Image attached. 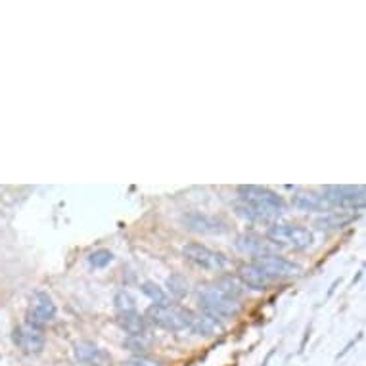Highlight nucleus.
<instances>
[{
  "label": "nucleus",
  "instance_id": "4",
  "mask_svg": "<svg viewBox=\"0 0 366 366\" xmlns=\"http://www.w3.org/2000/svg\"><path fill=\"white\" fill-rule=\"evenodd\" d=\"M182 255L190 261V263H194L196 266H200V269H205V271H211V273H221V271H225L226 266H228V261H226L225 255H221L218 251L209 250L207 246H202V244H186L184 248H182Z\"/></svg>",
  "mask_w": 366,
  "mask_h": 366
},
{
  "label": "nucleus",
  "instance_id": "22",
  "mask_svg": "<svg viewBox=\"0 0 366 366\" xmlns=\"http://www.w3.org/2000/svg\"><path fill=\"white\" fill-rule=\"evenodd\" d=\"M215 284H217V288H221L225 294L234 297V299H238V297L241 296V292H244L240 282L236 280V278H232V276H225V278H221V280L215 282Z\"/></svg>",
  "mask_w": 366,
  "mask_h": 366
},
{
  "label": "nucleus",
  "instance_id": "18",
  "mask_svg": "<svg viewBox=\"0 0 366 366\" xmlns=\"http://www.w3.org/2000/svg\"><path fill=\"white\" fill-rule=\"evenodd\" d=\"M196 334L200 335H213L218 330V320H213L209 317H192L190 319V326Z\"/></svg>",
  "mask_w": 366,
  "mask_h": 366
},
{
  "label": "nucleus",
  "instance_id": "16",
  "mask_svg": "<svg viewBox=\"0 0 366 366\" xmlns=\"http://www.w3.org/2000/svg\"><path fill=\"white\" fill-rule=\"evenodd\" d=\"M119 326L129 335L146 334V320L138 312H129V315H119Z\"/></svg>",
  "mask_w": 366,
  "mask_h": 366
},
{
  "label": "nucleus",
  "instance_id": "23",
  "mask_svg": "<svg viewBox=\"0 0 366 366\" xmlns=\"http://www.w3.org/2000/svg\"><path fill=\"white\" fill-rule=\"evenodd\" d=\"M111 261H113V253L109 250H96L88 255V263H90V266H94V269H104V266H108Z\"/></svg>",
  "mask_w": 366,
  "mask_h": 366
},
{
  "label": "nucleus",
  "instance_id": "24",
  "mask_svg": "<svg viewBox=\"0 0 366 366\" xmlns=\"http://www.w3.org/2000/svg\"><path fill=\"white\" fill-rule=\"evenodd\" d=\"M127 347H131L133 351H142V349H146L150 345V340L146 337V334H142V335H131L129 340L125 342Z\"/></svg>",
  "mask_w": 366,
  "mask_h": 366
},
{
  "label": "nucleus",
  "instance_id": "12",
  "mask_svg": "<svg viewBox=\"0 0 366 366\" xmlns=\"http://www.w3.org/2000/svg\"><path fill=\"white\" fill-rule=\"evenodd\" d=\"M184 225H186L188 230H194V232H202V234H223L226 232L225 223H221L217 218L207 217V215H202V213H190V215H184Z\"/></svg>",
  "mask_w": 366,
  "mask_h": 366
},
{
  "label": "nucleus",
  "instance_id": "2",
  "mask_svg": "<svg viewBox=\"0 0 366 366\" xmlns=\"http://www.w3.org/2000/svg\"><path fill=\"white\" fill-rule=\"evenodd\" d=\"M266 240L276 248L289 250H307L311 248L315 236L309 228L297 225H273L266 230Z\"/></svg>",
  "mask_w": 366,
  "mask_h": 366
},
{
  "label": "nucleus",
  "instance_id": "17",
  "mask_svg": "<svg viewBox=\"0 0 366 366\" xmlns=\"http://www.w3.org/2000/svg\"><path fill=\"white\" fill-rule=\"evenodd\" d=\"M141 289L142 294L154 303V307H169V305H171V297L167 296L164 292V288H159L156 282H144L141 286Z\"/></svg>",
  "mask_w": 366,
  "mask_h": 366
},
{
  "label": "nucleus",
  "instance_id": "1",
  "mask_svg": "<svg viewBox=\"0 0 366 366\" xmlns=\"http://www.w3.org/2000/svg\"><path fill=\"white\" fill-rule=\"evenodd\" d=\"M198 296H200V305H202L203 315L213 320L230 319V317H234L236 312L240 311L238 299H234L228 294H225L223 289L217 288V284L200 288Z\"/></svg>",
  "mask_w": 366,
  "mask_h": 366
},
{
  "label": "nucleus",
  "instance_id": "5",
  "mask_svg": "<svg viewBox=\"0 0 366 366\" xmlns=\"http://www.w3.org/2000/svg\"><path fill=\"white\" fill-rule=\"evenodd\" d=\"M56 317L54 299L48 296L47 292H33L27 305V324L37 326L42 330L48 322H52Z\"/></svg>",
  "mask_w": 366,
  "mask_h": 366
},
{
  "label": "nucleus",
  "instance_id": "8",
  "mask_svg": "<svg viewBox=\"0 0 366 366\" xmlns=\"http://www.w3.org/2000/svg\"><path fill=\"white\" fill-rule=\"evenodd\" d=\"M236 250L244 253V255H251V257H265V255H273V251L276 250V246L271 241L253 232L240 234L236 241H234Z\"/></svg>",
  "mask_w": 366,
  "mask_h": 366
},
{
  "label": "nucleus",
  "instance_id": "11",
  "mask_svg": "<svg viewBox=\"0 0 366 366\" xmlns=\"http://www.w3.org/2000/svg\"><path fill=\"white\" fill-rule=\"evenodd\" d=\"M73 355L79 363H85L90 366H108L109 357L104 351L96 345V343L88 342V340H81L73 345Z\"/></svg>",
  "mask_w": 366,
  "mask_h": 366
},
{
  "label": "nucleus",
  "instance_id": "19",
  "mask_svg": "<svg viewBox=\"0 0 366 366\" xmlns=\"http://www.w3.org/2000/svg\"><path fill=\"white\" fill-rule=\"evenodd\" d=\"M234 209H236V213H238L241 218H248V221H251V223H266V221H271L269 215L261 213V211L255 209L253 205H250V203H246V202L236 203V205H234Z\"/></svg>",
  "mask_w": 366,
  "mask_h": 366
},
{
  "label": "nucleus",
  "instance_id": "13",
  "mask_svg": "<svg viewBox=\"0 0 366 366\" xmlns=\"http://www.w3.org/2000/svg\"><path fill=\"white\" fill-rule=\"evenodd\" d=\"M240 278L241 282H244V286L253 289H265L269 288V284L273 282L255 263L240 266Z\"/></svg>",
  "mask_w": 366,
  "mask_h": 366
},
{
  "label": "nucleus",
  "instance_id": "7",
  "mask_svg": "<svg viewBox=\"0 0 366 366\" xmlns=\"http://www.w3.org/2000/svg\"><path fill=\"white\" fill-rule=\"evenodd\" d=\"M148 319L156 324V326L164 328V330H171V332H179L184 328L190 326V315L182 309L177 307H150L148 309Z\"/></svg>",
  "mask_w": 366,
  "mask_h": 366
},
{
  "label": "nucleus",
  "instance_id": "21",
  "mask_svg": "<svg viewBox=\"0 0 366 366\" xmlns=\"http://www.w3.org/2000/svg\"><path fill=\"white\" fill-rule=\"evenodd\" d=\"M167 286L171 289V294L175 297H184L190 292V286H188V280L182 276V274H171L167 278Z\"/></svg>",
  "mask_w": 366,
  "mask_h": 366
},
{
  "label": "nucleus",
  "instance_id": "15",
  "mask_svg": "<svg viewBox=\"0 0 366 366\" xmlns=\"http://www.w3.org/2000/svg\"><path fill=\"white\" fill-rule=\"evenodd\" d=\"M353 218H355V215L345 213V211H326L322 217L315 221V225L320 230H330V228H340V226L347 225Z\"/></svg>",
  "mask_w": 366,
  "mask_h": 366
},
{
  "label": "nucleus",
  "instance_id": "3",
  "mask_svg": "<svg viewBox=\"0 0 366 366\" xmlns=\"http://www.w3.org/2000/svg\"><path fill=\"white\" fill-rule=\"evenodd\" d=\"M241 202L250 203L255 209L261 213H265L269 217H278L282 211L286 209V205L282 202V198L278 194H274L273 190L261 186H240Z\"/></svg>",
  "mask_w": 366,
  "mask_h": 366
},
{
  "label": "nucleus",
  "instance_id": "14",
  "mask_svg": "<svg viewBox=\"0 0 366 366\" xmlns=\"http://www.w3.org/2000/svg\"><path fill=\"white\" fill-rule=\"evenodd\" d=\"M294 205L303 211H330L332 205L326 202V198L315 192H297L294 196Z\"/></svg>",
  "mask_w": 366,
  "mask_h": 366
},
{
  "label": "nucleus",
  "instance_id": "9",
  "mask_svg": "<svg viewBox=\"0 0 366 366\" xmlns=\"http://www.w3.org/2000/svg\"><path fill=\"white\" fill-rule=\"evenodd\" d=\"M255 265L263 271V273L274 280V278H286V276H296V274L301 273V269L292 263L288 259L278 257V255H265V257H259L253 261Z\"/></svg>",
  "mask_w": 366,
  "mask_h": 366
},
{
  "label": "nucleus",
  "instance_id": "6",
  "mask_svg": "<svg viewBox=\"0 0 366 366\" xmlns=\"http://www.w3.org/2000/svg\"><path fill=\"white\" fill-rule=\"evenodd\" d=\"M324 198L332 207L340 209H363L365 207V188L363 186H326Z\"/></svg>",
  "mask_w": 366,
  "mask_h": 366
},
{
  "label": "nucleus",
  "instance_id": "25",
  "mask_svg": "<svg viewBox=\"0 0 366 366\" xmlns=\"http://www.w3.org/2000/svg\"><path fill=\"white\" fill-rule=\"evenodd\" d=\"M125 366H161V363L156 360V358L144 357V355H136V357L129 358L125 363Z\"/></svg>",
  "mask_w": 366,
  "mask_h": 366
},
{
  "label": "nucleus",
  "instance_id": "10",
  "mask_svg": "<svg viewBox=\"0 0 366 366\" xmlns=\"http://www.w3.org/2000/svg\"><path fill=\"white\" fill-rule=\"evenodd\" d=\"M14 343L27 355H37L45 349V334L40 328L25 322L14 330Z\"/></svg>",
  "mask_w": 366,
  "mask_h": 366
},
{
  "label": "nucleus",
  "instance_id": "20",
  "mask_svg": "<svg viewBox=\"0 0 366 366\" xmlns=\"http://www.w3.org/2000/svg\"><path fill=\"white\" fill-rule=\"evenodd\" d=\"M113 303H116V309L119 315H129V312H136V299L131 292H127V289H121V292H117L116 299H113Z\"/></svg>",
  "mask_w": 366,
  "mask_h": 366
}]
</instances>
